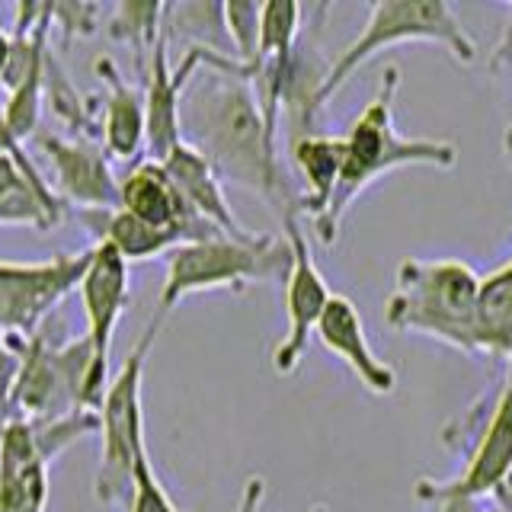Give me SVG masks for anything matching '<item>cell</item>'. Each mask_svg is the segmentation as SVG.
Masks as SVG:
<instances>
[{"label":"cell","instance_id":"ba28073f","mask_svg":"<svg viewBox=\"0 0 512 512\" xmlns=\"http://www.w3.org/2000/svg\"><path fill=\"white\" fill-rule=\"evenodd\" d=\"M90 266V250L58 253L42 263L0 260V333L32 336L42 320L68 298Z\"/></svg>","mask_w":512,"mask_h":512},{"label":"cell","instance_id":"e575fe53","mask_svg":"<svg viewBox=\"0 0 512 512\" xmlns=\"http://www.w3.org/2000/svg\"><path fill=\"white\" fill-rule=\"evenodd\" d=\"M506 362L512 365V343H509V352H506Z\"/></svg>","mask_w":512,"mask_h":512},{"label":"cell","instance_id":"d6a6232c","mask_svg":"<svg viewBox=\"0 0 512 512\" xmlns=\"http://www.w3.org/2000/svg\"><path fill=\"white\" fill-rule=\"evenodd\" d=\"M7 64H10V36H7L4 29H0V77H4Z\"/></svg>","mask_w":512,"mask_h":512},{"label":"cell","instance_id":"4316f807","mask_svg":"<svg viewBox=\"0 0 512 512\" xmlns=\"http://www.w3.org/2000/svg\"><path fill=\"white\" fill-rule=\"evenodd\" d=\"M128 512H180V506L173 503V496L167 493L164 480L157 477L151 452L138 461L135 468V484H132V500H128Z\"/></svg>","mask_w":512,"mask_h":512},{"label":"cell","instance_id":"8fae6325","mask_svg":"<svg viewBox=\"0 0 512 512\" xmlns=\"http://www.w3.org/2000/svg\"><path fill=\"white\" fill-rule=\"evenodd\" d=\"M285 224V240L292 247V269L285 276V317H288V330L282 336V343L272 352V365L276 372L288 375L295 372L304 349L311 343V333L320 324V314H324L327 301L333 298L324 272L317 269L314 256H311V244L304 237L298 215L282 218Z\"/></svg>","mask_w":512,"mask_h":512},{"label":"cell","instance_id":"3957f363","mask_svg":"<svg viewBox=\"0 0 512 512\" xmlns=\"http://www.w3.org/2000/svg\"><path fill=\"white\" fill-rule=\"evenodd\" d=\"M480 276L461 260H404L384 317L400 333H420L477 356Z\"/></svg>","mask_w":512,"mask_h":512},{"label":"cell","instance_id":"ffe728a7","mask_svg":"<svg viewBox=\"0 0 512 512\" xmlns=\"http://www.w3.org/2000/svg\"><path fill=\"white\" fill-rule=\"evenodd\" d=\"M61 218V199L55 189H39L10 154L0 151V224H32L52 228Z\"/></svg>","mask_w":512,"mask_h":512},{"label":"cell","instance_id":"52a82bcc","mask_svg":"<svg viewBox=\"0 0 512 512\" xmlns=\"http://www.w3.org/2000/svg\"><path fill=\"white\" fill-rule=\"evenodd\" d=\"M90 368L93 352L87 336H77L64 346H48L42 333L26 336L7 420L10 416L13 420H42V416L87 410L84 391Z\"/></svg>","mask_w":512,"mask_h":512},{"label":"cell","instance_id":"5b68a950","mask_svg":"<svg viewBox=\"0 0 512 512\" xmlns=\"http://www.w3.org/2000/svg\"><path fill=\"white\" fill-rule=\"evenodd\" d=\"M400 42H432L442 45L448 55L461 64L477 58L471 36L464 32L455 10L442 0H378L368 7V20L356 42H349L340 58L324 71V80L317 87V109H324L330 96L340 90L346 80L356 74L368 58Z\"/></svg>","mask_w":512,"mask_h":512},{"label":"cell","instance_id":"30bf717a","mask_svg":"<svg viewBox=\"0 0 512 512\" xmlns=\"http://www.w3.org/2000/svg\"><path fill=\"white\" fill-rule=\"evenodd\" d=\"M512 468V365L506 368V378L496 391L493 404L487 410V420L480 423L474 448L458 477L452 480H416V500L432 503L445 496H461V500H480L493 493V487Z\"/></svg>","mask_w":512,"mask_h":512},{"label":"cell","instance_id":"f1b7e54d","mask_svg":"<svg viewBox=\"0 0 512 512\" xmlns=\"http://www.w3.org/2000/svg\"><path fill=\"white\" fill-rule=\"evenodd\" d=\"M20 362H23V340L20 336L0 333V416L10 413V397H13L16 375H20Z\"/></svg>","mask_w":512,"mask_h":512},{"label":"cell","instance_id":"d6986e66","mask_svg":"<svg viewBox=\"0 0 512 512\" xmlns=\"http://www.w3.org/2000/svg\"><path fill=\"white\" fill-rule=\"evenodd\" d=\"M77 218L93 231L96 244L112 247L125 263H144L180 247V240L170 231L151 228V224L138 221L135 215L122 212L119 205L116 208H80Z\"/></svg>","mask_w":512,"mask_h":512},{"label":"cell","instance_id":"e0dca14e","mask_svg":"<svg viewBox=\"0 0 512 512\" xmlns=\"http://www.w3.org/2000/svg\"><path fill=\"white\" fill-rule=\"evenodd\" d=\"M96 71L106 80L103 100V151L106 157L132 160L148 148V116H144V93L125 84L112 61H100Z\"/></svg>","mask_w":512,"mask_h":512},{"label":"cell","instance_id":"83f0119b","mask_svg":"<svg viewBox=\"0 0 512 512\" xmlns=\"http://www.w3.org/2000/svg\"><path fill=\"white\" fill-rule=\"evenodd\" d=\"M103 13L109 10L100 4H52V26L61 29L64 42H71L74 36H90Z\"/></svg>","mask_w":512,"mask_h":512},{"label":"cell","instance_id":"6da1fadb","mask_svg":"<svg viewBox=\"0 0 512 512\" xmlns=\"http://www.w3.org/2000/svg\"><path fill=\"white\" fill-rule=\"evenodd\" d=\"M183 141L202 151L224 180L266 199L282 218L298 215V196L282 170L276 135L266 128L253 84L234 71L205 68L183 96Z\"/></svg>","mask_w":512,"mask_h":512},{"label":"cell","instance_id":"f546056e","mask_svg":"<svg viewBox=\"0 0 512 512\" xmlns=\"http://www.w3.org/2000/svg\"><path fill=\"white\" fill-rule=\"evenodd\" d=\"M263 496H266V480L263 477H250L247 484H244V490H240V503H237L234 512H260ZM308 512H327V509L324 506H314Z\"/></svg>","mask_w":512,"mask_h":512},{"label":"cell","instance_id":"7c38bea8","mask_svg":"<svg viewBox=\"0 0 512 512\" xmlns=\"http://www.w3.org/2000/svg\"><path fill=\"white\" fill-rule=\"evenodd\" d=\"M119 208L128 215H135L138 221L151 224V228L170 231L180 244L221 237L215 224H208L202 215L192 212L186 199L176 192L164 164L151 157L138 160V164L125 173V180L119 183Z\"/></svg>","mask_w":512,"mask_h":512},{"label":"cell","instance_id":"d4e9b609","mask_svg":"<svg viewBox=\"0 0 512 512\" xmlns=\"http://www.w3.org/2000/svg\"><path fill=\"white\" fill-rule=\"evenodd\" d=\"M260 16L263 4H247V0L224 4V26H228V39L244 80H253L256 58H260Z\"/></svg>","mask_w":512,"mask_h":512},{"label":"cell","instance_id":"cb8c5ba5","mask_svg":"<svg viewBox=\"0 0 512 512\" xmlns=\"http://www.w3.org/2000/svg\"><path fill=\"white\" fill-rule=\"evenodd\" d=\"M160 26H164V4H119L109 10V36L132 45L141 61H148L157 45Z\"/></svg>","mask_w":512,"mask_h":512},{"label":"cell","instance_id":"4dcf8cb0","mask_svg":"<svg viewBox=\"0 0 512 512\" xmlns=\"http://www.w3.org/2000/svg\"><path fill=\"white\" fill-rule=\"evenodd\" d=\"M426 506H432V512H480L477 500H461V496H445V500H432Z\"/></svg>","mask_w":512,"mask_h":512},{"label":"cell","instance_id":"603a6c76","mask_svg":"<svg viewBox=\"0 0 512 512\" xmlns=\"http://www.w3.org/2000/svg\"><path fill=\"white\" fill-rule=\"evenodd\" d=\"M36 439V452L45 464L61 458L71 445L87 436H100V413L96 410H71L58 416H42V420H26Z\"/></svg>","mask_w":512,"mask_h":512},{"label":"cell","instance_id":"9a60e30c","mask_svg":"<svg viewBox=\"0 0 512 512\" xmlns=\"http://www.w3.org/2000/svg\"><path fill=\"white\" fill-rule=\"evenodd\" d=\"M48 464L36 452L26 420H7L0 442V512H45Z\"/></svg>","mask_w":512,"mask_h":512},{"label":"cell","instance_id":"484cf974","mask_svg":"<svg viewBox=\"0 0 512 512\" xmlns=\"http://www.w3.org/2000/svg\"><path fill=\"white\" fill-rule=\"evenodd\" d=\"M45 100V68L39 74L26 77L20 87L7 93V132L20 144L39 128V112Z\"/></svg>","mask_w":512,"mask_h":512},{"label":"cell","instance_id":"8992f818","mask_svg":"<svg viewBox=\"0 0 512 512\" xmlns=\"http://www.w3.org/2000/svg\"><path fill=\"white\" fill-rule=\"evenodd\" d=\"M164 317L154 314L151 324L144 327L138 343L125 356L116 378L109 381L106 397L100 404V468H96V500L100 503H119L132 500L135 468L138 461L148 455V442H144V410H141V388H144V368L154 349V340Z\"/></svg>","mask_w":512,"mask_h":512},{"label":"cell","instance_id":"7a4b0ae2","mask_svg":"<svg viewBox=\"0 0 512 512\" xmlns=\"http://www.w3.org/2000/svg\"><path fill=\"white\" fill-rule=\"evenodd\" d=\"M400 90V68H384L381 84L365 109L349 125L343 135V167L340 183H336L333 202L324 215L314 221V231L324 244H333L340 234V224L349 212V205L356 202L362 192L381 180L384 173L397 167H455L458 148L448 141L432 138H404L394 128V100Z\"/></svg>","mask_w":512,"mask_h":512},{"label":"cell","instance_id":"7402d4cb","mask_svg":"<svg viewBox=\"0 0 512 512\" xmlns=\"http://www.w3.org/2000/svg\"><path fill=\"white\" fill-rule=\"evenodd\" d=\"M164 39H180L186 48H208V52L234 58V48L224 26V4H164ZM237 61V58H234Z\"/></svg>","mask_w":512,"mask_h":512},{"label":"cell","instance_id":"277c9868","mask_svg":"<svg viewBox=\"0 0 512 512\" xmlns=\"http://www.w3.org/2000/svg\"><path fill=\"white\" fill-rule=\"evenodd\" d=\"M288 269H292V247H288L285 234H221L180 244L167 253V276L154 314L167 317L183 298L215 292V288L244 292L250 282H285Z\"/></svg>","mask_w":512,"mask_h":512},{"label":"cell","instance_id":"1f68e13d","mask_svg":"<svg viewBox=\"0 0 512 512\" xmlns=\"http://www.w3.org/2000/svg\"><path fill=\"white\" fill-rule=\"evenodd\" d=\"M493 500H496V506H500V512H512V468L506 471V477L500 480V484L493 487Z\"/></svg>","mask_w":512,"mask_h":512},{"label":"cell","instance_id":"5bb4252c","mask_svg":"<svg viewBox=\"0 0 512 512\" xmlns=\"http://www.w3.org/2000/svg\"><path fill=\"white\" fill-rule=\"evenodd\" d=\"M320 346H327L340 362L349 365V372L356 375L372 394H391L397 388V375L391 365H384L372 346L365 340V324L359 308L343 295H333L327 301L320 324L314 330Z\"/></svg>","mask_w":512,"mask_h":512},{"label":"cell","instance_id":"44dd1931","mask_svg":"<svg viewBox=\"0 0 512 512\" xmlns=\"http://www.w3.org/2000/svg\"><path fill=\"white\" fill-rule=\"evenodd\" d=\"M512 343V260L480 279L477 352L506 359Z\"/></svg>","mask_w":512,"mask_h":512},{"label":"cell","instance_id":"ac0fdd59","mask_svg":"<svg viewBox=\"0 0 512 512\" xmlns=\"http://www.w3.org/2000/svg\"><path fill=\"white\" fill-rule=\"evenodd\" d=\"M288 157L304 180V192L298 196V215H311L314 221L330 208L336 183H340V167H343V138L324 135V132H308L298 135L288 144Z\"/></svg>","mask_w":512,"mask_h":512},{"label":"cell","instance_id":"2e32d148","mask_svg":"<svg viewBox=\"0 0 512 512\" xmlns=\"http://www.w3.org/2000/svg\"><path fill=\"white\" fill-rule=\"evenodd\" d=\"M160 164H164L176 192L186 199V205L192 208V212L202 215L208 224H215V228L228 237H247L250 234L244 224L237 221L228 196H224L221 176L215 173L212 164H208L202 151L192 148L189 141H180L164 160H160Z\"/></svg>","mask_w":512,"mask_h":512},{"label":"cell","instance_id":"9c48e42d","mask_svg":"<svg viewBox=\"0 0 512 512\" xmlns=\"http://www.w3.org/2000/svg\"><path fill=\"white\" fill-rule=\"evenodd\" d=\"M77 292H80V308H84V317H87L84 336L93 352L84 407L100 410L106 388H109L112 333H116L122 311H125V301H128V263L106 244L90 247V266L84 272V279H80Z\"/></svg>","mask_w":512,"mask_h":512},{"label":"cell","instance_id":"4fadbf2b","mask_svg":"<svg viewBox=\"0 0 512 512\" xmlns=\"http://www.w3.org/2000/svg\"><path fill=\"white\" fill-rule=\"evenodd\" d=\"M39 148L52 164V189L61 202L80 208H116L119 180L112 176L109 157L93 138L39 135Z\"/></svg>","mask_w":512,"mask_h":512},{"label":"cell","instance_id":"836d02e7","mask_svg":"<svg viewBox=\"0 0 512 512\" xmlns=\"http://www.w3.org/2000/svg\"><path fill=\"white\" fill-rule=\"evenodd\" d=\"M4 426H7V416H0V442H4Z\"/></svg>","mask_w":512,"mask_h":512}]
</instances>
